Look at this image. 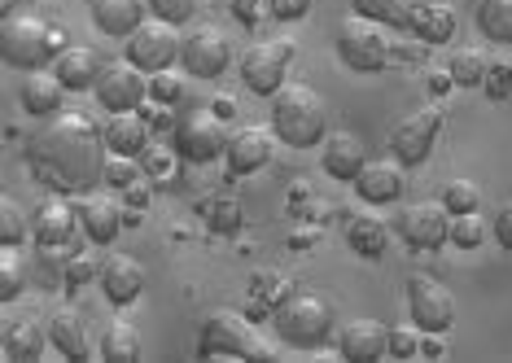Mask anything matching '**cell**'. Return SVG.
<instances>
[{
	"instance_id": "7dc6e473",
	"label": "cell",
	"mask_w": 512,
	"mask_h": 363,
	"mask_svg": "<svg viewBox=\"0 0 512 363\" xmlns=\"http://www.w3.org/2000/svg\"><path fill=\"white\" fill-rule=\"evenodd\" d=\"M311 5H316V0H267L276 22H302L311 14Z\"/></svg>"
},
{
	"instance_id": "11a10c76",
	"label": "cell",
	"mask_w": 512,
	"mask_h": 363,
	"mask_svg": "<svg viewBox=\"0 0 512 363\" xmlns=\"http://www.w3.org/2000/svg\"><path fill=\"white\" fill-rule=\"evenodd\" d=\"M18 9H22V0H0V14H5V18H14Z\"/></svg>"
},
{
	"instance_id": "681fc988",
	"label": "cell",
	"mask_w": 512,
	"mask_h": 363,
	"mask_svg": "<svg viewBox=\"0 0 512 363\" xmlns=\"http://www.w3.org/2000/svg\"><path fill=\"white\" fill-rule=\"evenodd\" d=\"M491 237L504 245V250H512V202H504L495 210V219H491Z\"/></svg>"
},
{
	"instance_id": "836d02e7",
	"label": "cell",
	"mask_w": 512,
	"mask_h": 363,
	"mask_svg": "<svg viewBox=\"0 0 512 363\" xmlns=\"http://www.w3.org/2000/svg\"><path fill=\"white\" fill-rule=\"evenodd\" d=\"M180 149L176 145H149L145 154H141V167H145V175L154 184H171L176 180V171H180Z\"/></svg>"
},
{
	"instance_id": "b9f144b4",
	"label": "cell",
	"mask_w": 512,
	"mask_h": 363,
	"mask_svg": "<svg viewBox=\"0 0 512 363\" xmlns=\"http://www.w3.org/2000/svg\"><path fill=\"white\" fill-rule=\"evenodd\" d=\"M22 285H27V272H22V259L14 250L0 254V302H14L22 294Z\"/></svg>"
},
{
	"instance_id": "e575fe53",
	"label": "cell",
	"mask_w": 512,
	"mask_h": 363,
	"mask_svg": "<svg viewBox=\"0 0 512 363\" xmlns=\"http://www.w3.org/2000/svg\"><path fill=\"white\" fill-rule=\"evenodd\" d=\"M27 237H31L27 210H22L14 197H5V202H0V245H5V250H18Z\"/></svg>"
},
{
	"instance_id": "2e32d148",
	"label": "cell",
	"mask_w": 512,
	"mask_h": 363,
	"mask_svg": "<svg viewBox=\"0 0 512 363\" xmlns=\"http://www.w3.org/2000/svg\"><path fill=\"white\" fill-rule=\"evenodd\" d=\"M75 206H79V228H84V237L92 245H110L127 224V206H123V197H114V193L92 189L79 197Z\"/></svg>"
},
{
	"instance_id": "db71d44e",
	"label": "cell",
	"mask_w": 512,
	"mask_h": 363,
	"mask_svg": "<svg viewBox=\"0 0 512 363\" xmlns=\"http://www.w3.org/2000/svg\"><path fill=\"white\" fill-rule=\"evenodd\" d=\"M211 110L219 114V119H232V114H237V110H232V97H215V101H211Z\"/></svg>"
},
{
	"instance_id": "6da1fadb",
	"label": "cell",
	"mask_w": 512,
	"mask_h": 363,
	"mask_svg": "<svg viewBox=\"0 0 512 363\" xmlns=\"http://www.w3.org/2000/svg\"><path fill=\"white\" fill-rule=\"evenodd\" d=\"M106 158H110L106 132L79 110L49 119L22 149L31 180L62 197H84L97 184H106Z\"/></svg>"
},
{
	"instance_id": "ee69618b",
	"label": "cell",
	"mask_w": 512,
	"mask_h": 363,
	"mask_svg": "<svg viewBox=\"0 0 512 363\" xmlns=\"http://www.w3.org/2000/svg\"><path fill=\"white\" fill-rule=\"evenodd\" d=\"M149 14L171 22V27H184L197 18V0H149Z\"/></svg>"
},
{
	"instance_id": "5bb4252c",
	"label": "cell",
	"mask_w": 512,
	"mask_h": 363,
	"mask_svg": "<svg viewBox=\"0 0 512 363\" xmlns=\"http://www.w3.org/2000/svg\"><path fill=\"white\" fill-rule=\"evenodd\" d=\"M180 66L189 70L193 79H219L232 66L228 35L219 27H211V22H206V27H193L189 35H184V44H180Z\"/></svg>"
},
{
	"instance_id": "d6986e66",
	"label": "cell",
	"mask_w": 512,
	"mask_h": 363,
	"mask_svg": "<svg viewBox=\"0 0 512 363\" xmlns=\"http://www.w3.org/2000/svg\"><path fill=\"white\" fill-rule=\"evenodd\" d=\"M18 105L22 114H31V119H57L66 105V84L53 75H44V70H27L18 84Z\"/></svg>"
},
{
	"instance_id": "ab89813d",
	"label": "cell",
	"mask_w": 512,
	"mask_h": 363,
	"mask_svg": "<svg viewBox=\"0 0 512 363\" xmlns=\"http://www.w3.org/2000/svg\"><path fill=\"white\" fill-rule=\"evenodd\" d=\"M486 241V219L469 210V215H451V245L456 250H477Z\"/></svg>"
},
{
	"instance_id": "8d00e7d4",
	"label": "cell",
	"mask_w": 512,
	"mask_h": 363,
	"mask_svg": "<svg viewBox=\"0 0 512 363\" xmlns=\"http://www.w3.org/2000/svg\"><path fill=\"white\" fill-rule=\"evenodd\" d=\"M442 206L451 210V215H469V210L482 206V189H477L473 180H447L442 184V197H438Z\"/></svg>"
},
{
	"instance_id": "1f68e13d",
	"label": "cell",
	"mask_w": 512,
	"mask_h": 363,
	"mask_svg": "<svg viewBox=\"0 0 512 363\" xmlns=\"http://www.w3.org/2000/svg\"><path fill=\"white\" fill-rule=\"evenodd\" d=\"M101 355L110 363H136L141 359V333H136V324L127 320H114L106 337H101Z\"/></svg>"
},
{
	"instance_id": "277c9868",
	"label": "cell",
	"mask_w": 512,
	"mask_h": 363,
	"mask_svg": "<svg viewBox=\"0 0 512 363\" xmlns=\"http://www.w3.org/2000/svg\"><path fill=\"white\" fill-rule=\"evenodd\" d=\"M272 324H276V337H281L285 346L320 350L324 342H329V333H333V307L324 298H316V294H294V298H285L281 307H276Z\"/></svg>"
},
{
	"instance_id": "f6af8a7d",
	"label": "cell",
	"mask_w": 512,
	"mask_h": 363,
	"mask_svg": "<svg viewBox=\"0 0 512 363\" xmlns=\"http://www.w3.org/2000/svg\"><path fill=\"white\" fill-rule=\"evenodd\" d=\"M486 97L495 101H508L512 97V62H491V70H486Z\"/></svg>"
},
{
	"instance_id": "4dcf8cb0",
	"label": "cell",
	"mask_w": 512,
	"mask_h": 363,
	"mask_svg": "<svg viewBox=\"0 0 512 363\" xmlns=\"http://www.w3.org/2000/svg\"><path fill=\"white\" fill-rule=\"evenodd\" d=\"M250 294H254V307L250 315H276L285 298H294V289H289V276L281 272H259L250 280Z\"/></svg>"
},
{
	"instance_id": "7a4b0ae2",
	"label": "cell",
	"mask_w": 512,
	"mask_h": 363,
	"mask_svg": "<svg viewBox=\"0 0 512 363\" xmlns=\"http://www.w3.org/2000/svg\"><path fill=\"white\" fill-rule=\"evenodd\" d=\"M272 132L289 149H311L329 136V105L316 88L285 84L272 97Z\"/></svg>"
},
{
	"instance_id": "8fae6325",
	"label": "cell",
	"mask_w": 512,
	"mask_h": 363,
	"mask_svg": "<svg viewBox=\"0 0 512 363\" xmlns=\"http://www.w3.org/2000/svg\"><path fill=\"white\" fill-rule=\"evenodd\" d=\"M394 232L407 250H442L451 241V210L442 202H416V206H403L399 219H394Z\"/></svg>"
},
{
	"instance_id": "8992f818",
	"label": "cell",
	"mask_w": 512,
	"mask_h": 363,
	"mask_svg": "<svg viewBox=\"0 0 512 363\" xmlns=\"http://www.w3.org/2000/svg\"><path fill=\"white\" fill-rule=\"evenodd\" d=\"M228 136H232L228 119H219L211 105H193V110H184L176 119V127H171V145L180 149L184 162H197V167L224 158Z\"/></svg>"
},
{
	"instance_id": "ffe728a7",
	"label": "cell",
	"mask_w": 512,
	"mask_h": 363,
	"mask_svg": "<svg viewBox=\"0 0 512 363\" xmlns=\"http://www.w3.org/2000/svg\"><path fill=\"white\" fill-rule=\"evenodd\" d=\"M364 140H359L355 132H329L320 140V167L324 175H333V180H342V184H355V175L364 171Z\"/></svg>"
},
{
	"instance_id": "4fadbf2b",
	"label": "cell",
	"mask_w": 512,
	"mask_h": 363,
	"mask_svg": "<svg viewBox=\"0 0 512 363\" xmlns=\"http://www.w3.org/2000/svg\"><path fill=\"white\" fill-rule=\"evenodd\" d=\"M407 315L425 333H451V324H456V298H451V289L442 280L412 276L407 280Z\"/></svg>"
},
{
	"instance_id": "ba28073f",
	"label": "cell",
	"mask_w": 512,
	"mask_h": 363,
	"mask_svg": "<svg viewBox=\"0 0 512 363\" xmlns=\"http://www.w3.org/2000/svg\"><path fill=\"white\" fill-rule=\"evenodd\" d=\"M259 337H254L250 315L241 311H211L197 333V355L202 359H250Z\"/></svg>"
},
{
	"instance_id": "60d3db41",
	"label": "cell",
	"mask_w": 512,
	"mask_h": 363,
	"mask_svg": "<svg viewBox=\"0 0 512 363\" xmlns=\"http://www.w3.org/2000/svg\"><path fill=\"white\" fill-rule=\"evenodd\" d=\"M421 342H425V329H421L416 320L390 324V355H394V359H412V355H421Z\"/></svg>"
},
{
	"instance_id": "e0dca14e",
	"label": "cell",
	"mask_w": 512,
	"mask_h": 363,
	"mask_svg": "<svg viewBox=\"0 0 512 363\" xmlns=\"http://www.w3.org/2000/svg\"><path fill=\"white\" fill-rule=\"evenodd\" d=\"M276 154V132L272 127H232L228 136V149H224V162H228V175H254L263 171Z\"/></svg>"
},
{
	"instance_id": "44dd1931",
	"label": "cell",
	"mask_w": 512,
	"mask_h": 363,
	"mask_svg": "<svg viewBox=\"0 0 512 363\" xmlns=\"http://www.w3.org/2000/svg\"><path fill=\"white\" fill-rule=\"evenodd\" d=\"M407 189V180H403V162L394 158V162H364V171L355 175V193H359V202H368V206H390V202H399Z\"/></svg>"
},
{
	"instance_id": "603a6c76",
	"label": "cell",
	"mask_w": 512,
	"mask_h": 363,
	"mask_svg": "<svg viewBox=\"0 0 512 363\" xmlns=\"http://www.w3.org/2000/svg\"><path fill=\"white\" fill-rule=\"evenodd\" d=\"M337 355L351 363H372V359L390 355V329L377 320H351L337 333Z\"/></svg>"
},
{
	"instance_id": "f907efd6",
	"label": "cell",
	"mask_w": 512,
	"mask_h": 363,
	"mask_svg": "<svg viewBox=\"0 0 512 363\" xmlns=\"http://www.w3.org/2000/svg\"><path fill=\"white\" fill-rule=\"evenodd\" d=\"M394 62H425V40H394Z\"/></svg>"
},
{
	"instance_id": "d6a6232c",
	"label": "cell",
	"mask_w": 512,
	"mask_h": 363,
	"mask_svg": "<svg viewBox=\"0 0 512 363\" xmlns=\"http://www.w3.org/2000/svg\"><path fill=\"white\" fill-rule=\"evenodd\" d=\"M451 79H456V88H482L486 84V70H491V62H486L482 49H456L451 53Z\"/></svg>"
},
{
	"instance_id": "9c48e42d",
	"label": "cell",
	"mask_w": 512,
	"mask_h": 363,
	"mask_svg": "<svg viewBox=\"0 0 512 363\" xmlns=\"http://www.w3.org/2000/svg\"><path fill=\"white\" fill-rule=\"evenodd\" d=\"M180 44H184V35L171 27V22L145 18L141 27L123 40V57L132 66H141L145 75H158V70H171L180 62Z\"/></svg>"
},
{
	"instance_id": "f546056e",
	"label": "cell",
	"mask_w": 512,
	"mask_h": 363,
	"mask_svg": "<svg viewBox=\"0 0 512 363\" xmlns=\"http://www.w3.org/2000/svg\"><path fill=\"white\" fill-rule=\"evenodd\" d=\"M473 27L491 44H512V0H473Z\"/></svg>"
},
{
	"instance_id": "7c38bea8",
	"label": "cell",
	"mask_w": 512,
	"mask_h": 363,
	"mask_svg": "<svg viewBox=\"0 0 512 363\" xmlns=\"http://www.w3.org/2000/svg\"><path fill=\"white\" fill-rule=\"evenodd\" d=\"M92 92H97V105L106 114L145 110V101H149V75L123 57V62H110L106 70H101V79H97V88H92Z\"/></svg>"
},
{
	"instance_id": "c3c4849f",
	"label": "cell",
	"mask_w": 512,
	"mask_h": 363,
	"mask_svg": "<svg viewBox=\"0 0 512 363\" xmlns=\"http://www.w3.org/2000/svg\"><path fill=\"white\" fill-rule=\"evenodd\" d=\"M119 197H123V206H127V210H136V215H141V210L149 206V197H154V180L145 175V180H136L132 189H123Z\"/></svg>"
},
{
	"instance_id": "52a82bcc",
	"label": "cell",
	"mask_w": 512,
	"mask_h": 363,
	"mask_svg": "<svg viewBox=\"0 0 512 363\" xmlns=\"http://www.w3.org/2000/svg\"><path fill=\"white\" fill-rule=\"evenodd\" d=\"M298 44L289 35H276V40H259L241 53V84H246L254 97L272 101L276 92L289 84V66H294Z\"/></svg>"
},
{
	"instance_id": "f5cc1de1",
	"label": "cell",
	"mask_w": 512,
	"mask_h": 363,
	"mask_svg": "<svg viewBox=\"0 0 512 363\" xmlns=\"http://www.w3.org/2000/svg\"><path fill=\"white\" fill-rule=\"evenodd\" d=\"M88 276H101V267L92 259H71V280H75V285H84Z\"/></svg>"
},
{
	"instance_id": "f35d334b",
	"label": "cell",
	"mask_w": 512,
	"mask_h": 363,
	"mask_svg": "<svg viewBox=\"0 0 512 363\" xmlns=\"http://www.w3.org/2000/svg\"><path fill=\"white\" fill-rule=\"evenodd\" d=\"M136 180H145L141 158H127V154H110L106 158V189L123 193V189H132Z\"/></svg>"
},
{
	"instance_id": "7bdbcfd3",
	"label": "cell",
	"mask_w": 512,
	"mask_h": 363,
	"mask_svg": "<svg viewBox=\"0 0 512 363\" xmlns=\"http://www.w3.org/2000/svg\"><path fill=\"white\" fill-rule=\"evenodd\" d=\"M184 97V79L180 75H171V70H158V75H149V101L154 105H180Z\"/></svg>"
},
{
	"instance_id": "816d5d0a",
	"label": "cell",
	"mask_w": 512,
	"mask_h": 363,
	"mask_svg": "<svg viewBox=\"0 0 512 363\" xmlns=\"http://www.w3.org/2000/svg\"><path fill=\"white\" fill-rule=\"evenodd\" d=\"M451 88H456V79H451L447 66H442V70H429V92H434V97H447Z\"/></svg>"
},
{
	"instance_id": "d4e9b609",
	"label": "cell",
	"mask_w": 512,
	"mask_h": 363,
	"mask_svg": "<svg viewBox=\"0 0 512 363\" xmlns=\"http://www.w3.org/2000/svg\"><path fill=\"white\" fill-rule=\"evenodd\" d=\"M49 70L66 84V92H92L106 66H101V57L92 49H79V44H71V49L57 53V62Z\"/></svg>"
},
{
	"instance_id": "d590c367",
	"label": "cell",
	"mask_w": 512,
	"mask_h": 363,
	"mask_svg": "<svg viewBox=\"0 0 512 363\" xmlns=\"http://www.w3.org/2000/svg\"><path fill=\"white\" fill-rule=\"evenodd\" d=\"M351 9L359 18H372V22H381V27H407V0H351Z\"/></svg>"
},
{
	"instance_id": "30bf717a",
	"label": "cell",
	"mask_w": 512,
	"mask_h": 363,
	"mask_svg": "<svg viewBox=\"0 0 512 363\" xmlns=\"http://www.w3.org/2000/svg\"><path fill=\"white\" fill-rule=\"evenodd\" d=\"M442 110L438 105H421V110H412L407 119L394 123L390 132V154L403 162V167H421V162H429V154H434L438 136H442Z\"/></svg>"
},
{
	"instance_id": "bcb514c9",
	"label": "cell",
	"mask_w": 512,
	"mask_h": 363,
	"mask_svg": "<svg viewBox=\"0 0 512 363\" xmlns=\"http://www.w3.org/2000/svg\"><path fill=\"white\" fill-rule=\"evenodd\" d=\"M232 18L241 22V27H259L263 18H272V9H267V0H228Z\"/></svg>"
},
{
	"instance_id": "83f0119b",
	"label": "cell",
	"mask_w": 512,
	"mask_h": 363,
	"mask_svg": "<svg viewBox=\"0 0 512 363\" xmlns=\"http://www.w3.org/2000/svg\"><path fill=\"white\" fill-rule=\"evenodd\" d=\"M49 346L57 350L62 359H88L92 346H88V329L79 320V311H57L49 320Z\"/></svg>"
},
{
	"instance_id": "cb8c5ba5",
	"label": "cell",
	"mask_w": 512,
	"mask_h": 363,
	"mask_svg": "<svg viewBox=\"0 0 512 363\" xmlns=\"http://www.w3.org/2000/svg\"><path fill=\"white\" fill-rule=\"evenodd\" d=\"M106 145H110V154H127V158H141L145 149L154 145V123L145 119V110L110 114V123H106Z\"/></svg>"
},
{
	"instance_id": "484cf974",
	"label": "cell",
	"mask_w": 512,
	"mask_h": 363,
	"mask_svg": "<svg viewBox=\"0 0 512 363\" xmlns=\"http://www.w3.org/2000/svg\"><path fill=\"white\" fill-rule=\"evenodd\" d=\"M407 35H416V40L425 44H451V35H456V9L451 5H438V0H429V5H412L407 9Z\"/></svg>"
},
{
	"instance_id": "74e56055",
	"label": "cell",
	"mask_w": 512,
	"mask_h": 363,
	"mask_svg": "<svg viewBox=\"0 0 512 363\" xmlns=\"http://www.w3.org/2000/svg\"><path fill=\"white\" fill-rule=\"evenodd\" d=\"M202 215H206V224H211L215 232H237L241 228V202L237 197H228V193L211 197V202L202 206Z\"/></svg>"
},
{
	"instance_id": "4316f807",
	"label": "cell",
	"mask_w": 512,
	"mask_h": 363,
	"mask_svg": "<svg viewBox=\"0 0 512 363\" xmlns=\"http://www.w3.org/2000/svg\"><path fill=\"white\" fill-rule=\"evenodd\" d=\"M346 245L359 259H381L390 245V228L377 215H346Z\"/></svg>"
},
{
	"instance_id": "9a60e30c",
	"label": "cell",
	"mask_w": 512,
	"mask_h": 363,
	"mask_svg": "<svg viewBox=\"0 0 512 363\" xmlns=\"http://www.w3.org/2000/svg\"><path fill=\"white\" fill-rule=\"evenodd\" d=\"M75 232H84L79 228V206H71V197L62 193L40 202L36 215H31V237H36L40 250H71Z\"/></svg>"
},
{
	"instance_id": "5b68a950",
	"label": "cell",
	"mask_w": 512,
	"mask_h": 363,
	"mask_svg": "<svg viewBox=\"0 0 512 363\" xmlns=\"http://www.w3.org/2000/svg\"><path fill=\"white\" fill-rule=\"evenodd\" d=\"M333 49L351 70L359 75H377L394 62V40L386 35V27L372 18H342L337 22V35H333Z\"/></svg>"
},
{
	"instance_id": "f1b7e54d",
	"label": "cell",
	"mask_w": 512,
	"mask_h": 363,
	"mask_svg": "<svg viewBox=\"0 0 512 363\" xmlns=\"http://www.w3.org/2000/svg\"><path fill=\"white\" fill-rule=\"evenodd\" d=\"M44 346H49V324L40 329L36 320H14L5 329V355L14 363H36L44 355Z\"/></svg>"
},
{
	"instance_id": "7402d4cb",
	"label": "cell",
	"mask_w": 512,
	"mask_h": 363,
	"mask_svg": "<svg viewBox=\"0 0 512 363\" xmlns=\"http://www.w3.org/2000/svg\"><path fill=\"white\" fill-rule=\"evenodd\" d=\"M149 14V0H88V18L92 27L110 40H127Z\"/></svg>"
},
{
	"instance_id": "ac0fdd59",
	"label": "cell",
	"mask_w": 512,
	"mask_h": 363,
	"mask_svg": "<svg viewBox=\"0 0 512 363\" xmlns=\"http://www.w3.org/2000/svg\"><path fill=\"white\" fill-rule=\"evenodd\" d=\"M101 294H106L110 307H132L136 298L145 294V267L132 259V254H110L101 263Z\"/></svg>"
},
{
	"instance_id": "3957f363",
	"label": "cell",
	"mask_w": 512,
	"mask_h": 363,
	"mask_svg": "<svg viewBox=\"0 0 512 363\" xmlns=\"http://www.w3.org/2000/svg\"><path fill=\"white\" fill-rule=\"evenodd\" d=\"M66 49V35L36 14H14L0 22V57L14 70H44Z\"/></svg>"
}]
</instances>
